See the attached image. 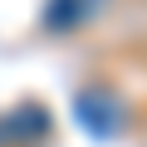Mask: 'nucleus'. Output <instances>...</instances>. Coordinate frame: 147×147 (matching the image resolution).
<instances>
[{
	"label": "nucleus",
	"mask_w": 147,
	"mask_h": 147,
	"mask_svg": "<svg viewBox=\"0 0 147 147\" xmlns=\"http://www.w3.org/2000/svg\"><path fill=\"white\" fill-rule=\"evenodd\" d=\"M74 123H79L88 137H98V142H113V137L127 132L132 113H127V103L113 88H79L74 93Z\"/></svg>",
	"instance_id": "1"
},
{
	"label": "nucleus",
	"mask_w": 147,
	"mask_h": 147,
	"mask_svg": "<svg viewBox=\"0 0 147 147\" xmlns=\"http://www.w3.org/2000/svg\"><path fill=\"white\" fill-rule=\"evenodd\" d=\"M49 137V113L39 103H20L0 118V147H34Z\"/></svg>",
	"instance_id": "2"
},
{
	"label": "nucleus",
	"mask_w": 147,
	"mask_h": 147,
	"mask_svg": "<svg viewBox=\"0 0 147 147\" xmlns=\"http://www.w3.org/2000/svg\"><path fill=\"white\" fill-rule=\"evenodd\" d=\"M103 5H108V0H44V15H39V20H44L49 34H69V30L98 20Z\"/></svg>",
	"instance_id": "3"
}]
</instances>
